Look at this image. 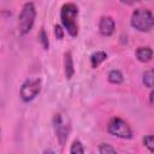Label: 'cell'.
<instances>
[{"mask_svg":"<svg viewBox=\"0 0 154 154\" xmlns=\"http://www.w3.org/2000/svg\"><path fill=\"white\" fill-rule=\"evenodd\" d=\"M42 154H55L52 149H46V150H43V153Z\"/></svg>","mask_w":154,"mask_h":154,"instance_id":"d6986e66","label":"cell"},{"mask_svg":"<svg viewBox=\"0 0 154 154\" xmlns=\"http://www.w3.org/2000/svg\"><path fill=\"white\" fill-rule=\"evenodd\" d=\"M142 142H143L144 147L149 152L154 153V135H147V136H144L142 138Z\"/></svg>","mask_w":154,"mask_h":154,"instance_id":"2e32d148","label":"cell"},{"mask_svg":"<svg viewBox=\"0 0 154 154\" xmlns=\"http://www.w3.org/2000/svg\"><path fill=\"white\" fill-rule=\"evenodd\" d=\"M41 91V79L40 78H28L25 79L19 89V96L22 101L29 102L34 100Z\"/></svg>","mask_w":154,"mask_h":154,"instance_id":"5b68a950","label":"cell"},{"mask_svg":"<svg viewBox=\"0 0 154 154\" xmlns=\"http://www.w3.org/2000/svg\"><path fill=\"white\" fill-rule=\"evenodd\" d=\"M53 126H54L55 135H57V138H58L59 143L61 146H64L65 142H66V140H67L69 131H70L69 123L65 120V118L60 113H57L54 116V118H53Z\"/></svg>","mask_w":154,"mask_h":154,"instance_id":"8992f818","label":"cell"},{"mask_svg":"<svg viewBox=\"0 0 154 154\" xmlns=\"http://www.w3.org/2000/svg\"><path fill=\"white\" fill-rule=\"evenodd\" d=\"M149 101H150V103H153V105H154V90L149 94Z\"/></svg>","mask_w":154,"mask_h":154,"instance_id":"ac0fdd59","label":"cell"},{"mask_svg":"<svg viewBox=\"0 0 154 154\" xmlns=\"http://www.w3.org/2000/svg\"><path fill=\"white\" fill-rule=\"evenodd\" d=\"M37 38H38V42L41 43V46L45 48V49H48L49 48V41H48V36L45 31V29H41L38 35H37Z\"/></svg>","mask_w":154,"mask_h":154,"instance_id":"5bb4252c","label":"cell"},{"mask_svg":"<svg viewBox=\"0 0 154 154\" xmlns=\"http://www.w3.org/2000/svg\"><path fill=\"white\" fill-rule=\"evenodd\" d=\"M130 23L137 31L148 32L154 28V16L147 8H136L131 14Z\"/></svg>","mask_w":154,"mask_h":154,"instance_id":"7a4b0ae2","label":"cell"},{"mask_svg":"<svg viewBox=\"0 0 154 154\" xmlns=\"http://www.w3.org/2000/svg\"><path fill=\"white\" fill-rule=\"evenodd\" d=\"M36 18V8L32 2H25L19 17H18V30L20 35H26L35 23Z\"/></svg>","mask_w":154,"mask_h":154,"instance_id":"3957f363","label":"cell"},{"mask_svg":"<svg viewBox=\"0 0 154 154\" xmlns=\"http://www.w3.org/2000/svg\"><path fill=\"white\" fill-rule=\"evenodd\" d=\"M114 29H116V23L111 16L101 17L99 22V31L102 36H111L114 32Z\"/></svg>","mask_w":154,"mask_h":154,"instance_id":"52a82bcc","label":"cell"},{"mask_svg":"<svg viewBox=\"0 0 154 154\" xmlns=\"http://www.w3.org/2000/svg\"><path fill=\"white\" fill-rule=\"evenodd\" d=\"M142 82L147 88H154V69L147 70L142 76Z\"/></svg>","mask_w":154,"mask_h":154,"instance_id":"7c38bea8","label":"cell"},{"mask_svg":"<svg viewBox=\"0 0 154 154\" xmlns=\"http://www.w3.org/2000/svg\"><path fill=\"white\" fill-rule=\"evenodd\" d=\"M70 154H84V147L81 141L75 140L70 147Z\"/></svg>","mask_w":154,"mask_h":154,"instance_id":"4fadbf2b","label":"cell"},{"mask_svg":"<svg viewBox=\"0 0 154 154\" xmlns=\"http://www.w3.org/2000/svg\"><path fill=\"white\" fill-rule=\"evenodd\" d=\"M99 154H118L117 150L108 143H101L99 146Z\"/></svg>","mask_w":154,"mask_h":154,"instance_id":"9a60e30c","label":"cell"},{"mask_svg":"<svg viewBox=\"0 0 154 154\" xmlns=\"http://www.w3.org/2000/svg\"><path fill=\"white\" fill-rule=\"evenodd\" d=\"M54 35H55V37L58 40H63V37H64V29L61 28V25H58V24L54 25Z\"/></svg>","mask_w":154,"mask_h":154,"instance_id":"e0dca14e","label":"cell"},{"mask_svg":"<svg viewBox=\"0 0 154 154\" xmlns=\"http://www.w3.org/2000/svg\"><path fill=\"white\" fill-rule=\"evenodd\" d=\"M153 57V49L148 46L138 47L136 51V58L141 63H148Z\"/></svg>","mask_w":154,"mask_h":154,"instance_id":"9c48e42d","label":"cell"},{"mask_svg":"<svg viewBox=\"0 0 154 154\" xmlns=\"http://www.w3.org/2000/svg\"><path fill=\"white\" fill-rule=\"evenodd\" d=\"M107 79L109 83L112 84H120L123 82V73L119 71V70H111L108 72V76H107Z\"/></svg>","mask_w":154,"mask_h":154,"instance_id":"8fae6325","label":"cell"},{"mask_svg":"<svg viewBox=\"0 0 154 154\" xmlns=\"http://www.w3.org/2000/svg\"><path fill=\"white\" fill-rule=\"evenodd\" d=\"M107 131L112 136H116L122 140H130L132 137V130L128 122L119 117H113L109 119L107 125Z\"/></svg>","mask_w":154,"mask_h":154,"instance_id":"277c9868","label":"cell"},{"mask_svg":"<svg viewBox=\"0 0 154 154\" xmlns=\"http://www.w3.org/2000/svg\"><path fill=\"white\" fill-rule=\"evenodd\" d=\"M60 20L71 37L78 35V7L73 2H65L60 8Z\"/></svg>","mask_w":154,"mask_h":154,"instance_id":"6da1fadb","label":"cell"},{"mask_svg":"<svg viewBox=\"0 0 154 154\" xmlns=\"http://www.w3.org/2000/svg\"><path fill=\"white\" fill-rule=\"evenodd\" d=\"M64 71H65V77L67 79H71L75 73V66H73V59L71 52H65L64 54Z\"/></svg>","mask_w":154,"mask_h":154,"instance_id":"ba28073f","label":"cell"},{"mask_svg":"<svg viewBox=\"0 0 154 154\" xmlns=\"http://www.w3.org/2000/svg\"><path fill=\"white\" fill-rule=\"evenodd\" d=\"M106 59H107V53L105 51H96L90 55V65L93 69H96Z\"/></svg>","mask_w":154,"mask_h":154,"instance_id":"30bf717a","label":"cell"}]
</instances>
